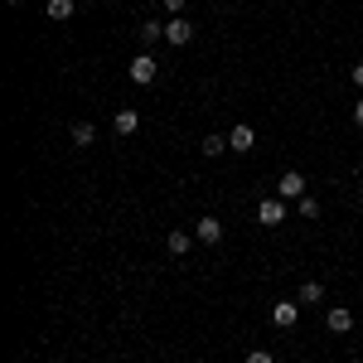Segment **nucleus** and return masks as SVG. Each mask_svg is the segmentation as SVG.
<instances>
[{
	"label": "nucleus",
	"instance_id": "obj_1",
	"mask_svg": "<svg viewBox=\"0 0 363 363\" xmlns=\"http://www.w3.org/2000/svg\"><path fill=\"white\" fill-rule=\"evenodd\" d=\"M126 73H131V83H155V78H160V63H155V58H150V49H140L136 58H131V68H126Z\"/></svg>",
	"mask_w": 363,
	"mask_h": 363
},
{
	"label": "nucleus",
	"instance_id": "obj_2",
	"mask_svg": "<svg viewBox=\"0 0 363 363\" xmlns=\"http://www.w3.org/2000/svg\"><path fill=\"white\" fill-rule=\"evenodd\" d=\"M257 223H262V228H277V223H286V199H281V194L262 199V203H257Z\"/></svg>",
	"mask_w": 363,
	"mask_h": 363
},
{
	"label": "nucleus",
	"instance_id": "obj_3",
	"mask_svg": "<svg viewBox=\"0 0 363 363\" xmlns=\"http://www.w3.org/2000/svg\"><path fill=\"white\" fill-rule=\"evenodd\" d=\"M277 194L286 199V203H296V199H306V174H301V169H286V174L277 179Z\"/></svg>",
	"mask_w": 363,
	"mask_h": 363
},
{
	"label": "nucleus",
	"instance_id": "obj_4",
	"mask_svg": "<svg viewBox=\"0 0 363 363\" xmlns=\"http://www.w3.org/2000/svg\"><path fill=\"white\" fill-rule=\"evenodd\" d=\"M189 39H194V25H189L184 15H174V20L165 25V44H174V49H184Z\"/></svg>",
	"mask_w": 363,
	"mask_h": 363
},
{
	"label": "nucleus",
	"instance_id": "obj_5",
	"mask_svg": "<svg viewBox=\"0 0 363 363\" xmlns=\"http://www.w3.org/2000/svg\"><path fill=\"white\" fill-rule=\"evenodd\" d=\"M194 238H199V242H208V247H218V242H223V223L203 213V218L194 223Z\"/></svg>",
	"mask_w": 363,
	"mask_h": 363
},
{
	"label": "nucleus",
	"instance_id": "obj_6",
	"mask_svg": "<svg viewBox=\"0 0 363 363\" xmlns=\"http://www.w3.org/2000/svg\"><path fill=\"white\" fill-rule=\"evenodd\" d=\"M252 145H257V131H252L247 121H242V126H233V131H228V150H238V155H247Z\"/></svg>",
	"mask_w": 363,
	"mask_h": 363
},
{
	"label": "nucleus",
	"instance_id": "obj_7",
	"mask_svg": "<svg viewBox=\"0 0 363 363\" xmlns=\"http://www.w3.org/2000/svg\"><path fill=\"white\" fill-rule=\"evenodd\" d=\"M301 320V301H281V306H272V325L277 330H291Z\"/></svg>",
	"mask_w": 363,
	"mask_h": 363
},
{
	"label": "nucleus",
	"instance_id": "obj_8",
	"mask_svg": "<svg viewBox=\"0 0 363 363\" xmlns=\"http://www.w3.org/2000/svg\"><path fill=\"white\" fill-rule=\"evenodd\" d=\"M136 126H140V112H136V107H121V112L112 116V131H116V136H136Z\"/></svg>",
	"mask_w": 363,
	"mask_h": 363
},
{
	"label": "nucleus",
	"instance_id": "obj_9",
	"mask_svg": "<svg viewBox=\"0 0 363 363\" xmlns=\"http://www.w3.org/2000/svg\"><path fill=\"white\" fill-rule=\"evenodd\" d=\"M325 325H330L335 335H349V330H354V310L335 306V310H330V315H325Z\"/></svg>",
	"mask_w": 363,
	"mask_h": 363
},
{
	"label": "nucleus",
	"instance_id": "obj_10",
	"mask_svg": "<svg viewBox=\"0 0 363 363\" xmlns=\"http://www.w3.org/2000/svg\"><path fill=\"white\" fill-rule=\"evenodd\" d=\"M68 140L83 150V145H92V140H97V126H92V121H73V126H68Z\"/></svg>",
	"mask_w": 363,
	"mask_h": 363
},
{
	"label": "nucleus",
	"instance_id": "obj_11",
	"mask_svg": "<svg viewBox=\"0 0 363 363\" xmlns=\"http://www.w3.org/2000/svg\"><path fill=\"white\" fill-rule=\"evenodd\" d=\"M165 247L174 252V257H184V252L194 247V238H189V233H184V228H174V233H169V238H165Z\"/></svg>",
	"mask_w": 363,
	"mask_h": 363
},
{
	"label": "nucleus",
	"instance_id": "obj_12",
	"mask_svg": "<svg viewBox=\"0 0 363 363\" xmlns=\"http://www.w3.org/2000/svg\"><path fill=\"white\" fill-rule=\"evenodd\" d=\"M136 34H140V44L150 49V44H160V39H165V25H155V20H145V25H140Z\"/></svg>",
	"mask_w": 363,
	"mask_h": 363
},
{
	"label": "nucleus",
	"instance_id": "obj_13",
	"mask_svg": "<svg viewBox=\"0 0 363 363\" xmlns=\"http://www.w3.org/2000/svg\"><path fill=\"white\" fill-rule=\"evenodd\" d=\"M78 0H49V20H73Z\"/></svg>",
	"mask_w": 363,
	"mask_h": 363
},
{
	"label": "nucleus",
	"instance_id": "obj_14",
	"mask_svg": "<svg viewBox=\"0 0 363 363\" xmlns=\"http://www.w3.org/2000/svg\"><path fill=\"white\" fill-rule=\"evenodd\" d=\"M320 301H325V286L320 281H306L301 286V306H320Z\"/></svg>",
	"mask_w": 363,
	"mask_h": 363
},
{
	"label": "nucleus",
	"instance_id": "obj_15",
	"mask_svg": "<svg viewBox=\"0 0 363 363\" xmlns=\"http://www.w3.org/2000/svg\"><path fill=\"white\" fill-rule=\"evenodd\" d=\"M199 150L213 160V155H223V150H228V140H223V136H203V140H199Z\"/></svg>",
	"mask_w": 363,
	"mask_h": 363
},
{
	"label": "nucleus",
	"instance_id": "obj_16",
	"mask_svg": "<svg viewBox=\"0 0 363 363\" xmlns=\"http://www.w3.org/2000/svg\"><path fill=\"white\" fill-rule=\"evenodd\" d=\"M296 208H301V218H306V223H315V218H320V199H296Z\"/></svg>",
	"mask_w": 363,
	"mask_h": 363
},
{
	"label": "nucleus",
	"instance_id": "obj_17",
	"mask_svg": "<svg viewBox=\"0 0 363 363\" xmlns=\"http://www.w3.org/2000/svg\"><path fill=\"white\" fill-rule=\"evenodd\" d=\"M247 363H277V359H272L267 349H252V354H247Z\"/></svg>",
	"mask_w": 363,
	"mask_h": 363
},
{
	"label": "nucleus",
	"instance_id": "obj_18",
	"mask_svg": "<svg viewBox=\"0 0 363 363\" xmlns=\"http://www.w3.org/2000/svg\"><path fill=\"white\" fill-rule=\"evenodd\" d=\"M165 10L169 15H184V0H165Z\"/></svg>",
	"mask_w": 363,
	"mask_h": 363
},
{
	"label": "nucleus",
	"instance_id": "obj_19",
	"mask_svg": "<svg viewBox=\"0 0 363 363\" xmlns=\"http://www.w3.org/2000/svg\"><path fill=\"white\" fill-rule=\"evenodd\" d=\"M354 83L363 87V58H359V63H354Z\"/></svg>",
	"mask_w": 363,
	"mask_h": 363
},
{
	"label": "nucleus",
	"instance_id": "obj_20",
	"mask_svg": "<svg viewBox=\"0 0 363 363\" xmlns=\"http://www.w3.org/2000/svg\"><path fill=\"white\" fill-rule=\"evenodd\" d=\"M354 121H359V126H363V97H359V102H354Z\"/></svg>",
	"mask_w": 363,
	"mask_h": 363
}]
</instances>
